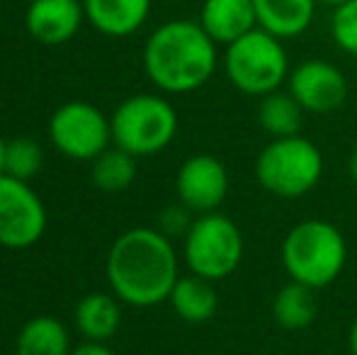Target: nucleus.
<instances>
[{
    "label": "nucleus",
    "mask_w": 357,
    "mask_h": 355,
    "mask_svg": "<svg viewBox=\"0 0 357 355\" xmlns=\"http://www.w3.org/2000/svg\"><path fill=\"white\" fill-rule=\"evenodd\" d=\"M105 275L122 304L149 309L168 302L180 278V258L173 239L153 227L127 229L109 246Z\"/></svg>",
    "instance_id": "f257e3e1"
},
{
    "label": "nucleus",
    "mask_w": 357,
    "mask_h": 355,
    "mask_svg": "<svg viewBox=\"0 0 357 355\" xmlns=\"http://www.w3.org/2000/svg\"><path fill=\"white\" fill-rule=\"evenodd\" d=\"M144 71L165 95H188L212 81L219 44L197 20H168L144 44Z\"/></svg>",
    "instance_id": "f03ea898"
},
{
    "label": "nucleus",
    "mask_w": 357,
    "mask_h": 355,
    "mask_svg": "<svg viewBox=\"0 0 357 355\" xmlns=\"http://www.w3.org/2000/svg\"><path fill=\"white\" fill-rule=\"evenodd\" d=\"M280 258L289 280L324 289L348 266V241L328 219H301L284 234Z\"/></svg>",
    "instance_id": "7ed1b4c3"
},
{
    "label": "nucleus",
    "mask_w": 357,
    "mask_h": 355,
    "mask_svg": "<svg viewBox=\"0 0 357 355\" xmlns=\"http://www.w3.org/2000/svg\"><path fill=\"white\" fill-rule=\"evenodd\" d=\"M324 153L304 134L270 139L255 158L260 188L280 199L309 195L324 178Z\"/></svg>",
    "instance_id": "20e7f679"
},
{
    "label": "nucleus",
    "mask_w": 357,
    "mask_h": 355,
    "mask_svg": "<svg viewBox=\"0 0 357 355\" xmlns=\"http://www.w3.org/2000/svg\"><path fill=\"white\" fill-rule=\"evenodd\" d=\"M109 124L114 146L144 158L155 156L173 144L180 129V117L165 95L137 93L114 107Z\"/></svg>",
    "instance_id": "39448f33"
},
{
    "label": "nucleus",
    "mask_w": 357,
    "mask_h": 355,
    "mask_svg": "<svg viewBox=\"0 0 357 355\" xmlns=\"http://www.w3.org/2000/svg\"><path fill=\"white\" fill-rule=\"evenodd\" d=\"M224 49V73L238 93L263 98L280 90L289 78L284 42L265 29L255 27Z\"/></svg>",
    "instance_id": "423d86ee"
},
{
    "label": "nucleus",
    "mask_w": 357,
    "mask_h": 355,
    "mask_svg": "<svg viewBox=\"0 0 357 355\" xmlns=\"http://www.w3.org/2000/svg\"><path fill=\"white\" fill-rule=\"evenodd\" d=\"M245 241L241 227L224 212L195 214L183 236V261L192 275L204 280H226L243 261Z\"/></svg>",
    "instance_id": "0eeeda50"
},
{
    "label": "nucleus",
    "mask_w": 357,
    "mask_h": 355,
    "mask_svg": "<svg viewBox=\"0 0 357 355\" xmlns=\"http://www.w3.org/2000/svg\"><path fill=\"white\" fill-rule=\"evenodd\" d=\"M49 142L61 156L73 161H93L95 156L112 146L109 117L93 103L71 100L54 109L49 119Z\"/></svg>",
    "instance_id": "6e6552de"
},
{
    "label": "nucleus",
    "mask_w": 357,
    "mask_h": 355,
    "mask_svg": "<svg viewBox=\"0 0 357 355\" xmlns=\"http://www.w3.org/2000/svg\"><path fill=\"white\" fill-rule=\"evenodd\" d=\"M47 232V207L27 183L0 176V246L24 251L39 243Z\"/></svg>",
    "instance_id": "1a4fd4ad"
},
{
    "label": "nucleus",
    "mask_w": 357,
    "mask_h": 355,
    "mask_svg": "<svg viewBox=\"0 0 357 355\" xmlns=\"http://www.w3.org/2000/svg\"><path fill=\"white\" fill-rule=\"evenodd\" d=\"M287 90L309 114H331L348 100V78L326 59H306L296 63L287 78Z\"/></svg>",
    "instance_id": "9d476101"
},
{
    "label": "nucleus",
    "mask_w": 357,
    "mask_h": 355,
    "mask_svg": "<svg viewBox=\"0 0 357 355\" xmlns=\"http://www.w3.org/2000/svg\"><path fill=\"white\" fill-rule=\"evenodd\" d=\"M231 188V178L224 161L212 153L188 156L175 176V195L183 207L192 214L216 212L224 204Z\"/></svg>",
    "instance_id": "9b49d317"
},
{
    "label": "nucleus",
    "mask_w": 357,
    "mask_h": 355,
    "mask_svg": "<svg viewBox=\"0 0 357 355\" xmlns=\"http://www.w3.org/2000/svg\"><path fill=\"white\" fill-rule=\"evenodd\" d=\"M83 20V0H32L24 13V27L34 42L61 47L78 34Z\"/></svg>",
    "instance_id": "f8f14e48"
},
{
    "label": "nucleus",
    "mask_w": 357,
    "mask_h": 355,
    "mask_svg": "<svg viewBox=\"0 0 357 355\" xmlns=\"http://www.w3.org/2000/svg\"><path fill=\"white\" fill-rule=\"evenodd\" d=\"M197 22L219 47H229L258 27V15L253 0H204Z\"/></svg>",
    "instance_id": "ddd939ff"
},
{
    "label": "nucleus",
    "mask_w": 357,
    "mask_h": 355,
    "mask_svg": "<svg viewBox=\"0 0 357 355\" xmlns=\"http://www.w3.org/2000/svg\"><path fill=\"white\" fill-rule=\"evenodd\" d=\"M153 0H83L85 20L105 37L122 39L139 32L151 15Z\"/></svg>",
    "instance_id": "4468645a"
},
{
    "label": "nucleus",
    "mask_w": 357,
    "mask_h": 355,
    "mask_svg": "<svg viewBox=\"0 0 357 355\" xmlns=\"http://www.w3.org/2000/svg\"><path fill=\"white\" fill-rule=\"evenodd\" d=\"M258 27L273 37L296 39L311 27L319 0H253Z\"/></svg>",
    "instance_id": "2eb2a0df"
},
{
    "label": "nucleus",
    "mask_w": 357,
    "mask_h": 355,
    "mask_svg": "<svg viewBox=\"0 0 357 355\" xmlns=\"http://www.w3.org/2000/svg\"><path fill=\"white\" fill-rule=\"evenodd\" d=\"M73 322L85 341L107 343L122 326V302L112 292H90L78 302Z\"/></svg>",
    "instance_id": "dca6fc26"
},
{
    "label": "nucleus",
    "mask_w": 357,
    "mask_h": 355,
    "mask_svg": "<svg viewBox=\"0 0 357 355\" xmlns=\"http://www.w3.org/2000/svg\"><path fill=\"white\" fill-rule=\"evenodd\" d=\"M168 304L185 324H207L219 312V292L212 280H204L199 275H180Z\"/></svg>",
    "instance_id": "f3484780"
},
{
    "label": "nucleus",
    "mask_w": 357,
    "mask_h": 355,
    "mask_svg": "<svg viewBox=\"0 0 357 355\" xmlns=\"http://www.w3.org/2000/svg\"><path fill=\"white\" fill-rule=\"evenodd\" d=\"M273 319L284 331H304L319 314V289L289 280L273 297Z\"/></svg>",
    "instance_id": "a211bd4d"
},
{
    "label": "nucleus",
    "mask_w": 357,
    "mask_h": 355,
    "mask_svg": "<svg viewBox=\"0 0 357 355\" xmlns=\"http://www.w3.org/2000/svg\"><path fill=\"white\" fill-rule=\"evenodd\" d=\"M71 333L56 317H34L24 322L15 338V355H71Z\"/></svg>",
    "instance_id": "6ab92c4d"
},
{
    "label": "nucleus",
    "mask_w": 357,
    "mask_h": 355,
    "mask_svg": "<svg viewBox=\"0 0 357 355\" xmlns=\"http://www.w3.org/2000/svg\"><path fill=\"white\" fill-rule=\"evenodd\" d=\"M258 100V124L265 134H270V139L301 134V122H304L306 112L289 90L280 88Z\"/></svg>",
    "instance_id": "aec40b11"
},
{
    "label": "nucleus",
    "mask_w": 357,
    "mask_h": 355,
    "mask_svg": "<svg viewBox=\"0 0 357 355\" xmlns=\"http://www.w3.org/2000/svg\"><path fill=\"white\" fill-rule=\"evenodd\" d=\"M137 156L119 146H107L100 156L90 161V180L98 190L109 195L124 192L134 185L137 180Z\"/></svg>",
    "instance_id": "412c9836"
},
{
    "label": "nucleus",
    "mask_w": 357,
    "mask_h": 355,
    "mask_svg": "<svg viewBox=\"0 0 357 355\" xmlns=\"http://www.w3.org/2000/svg\"><path fill=\"white\" fill-rule=\"evenodd\" d=\"M44 168V149L32 137H15L5 144V176L32 180Z\"/></svg>",
    "instance_id": "4be33fe9"
},
{
    "label": "nucleus",
    "mask_w": 357,
    "mask_h": 355,
    "mask_svg": "<svg viewBox=\"0 0 357 355\" xmlns=\"http://www.w3.org/2000/svg\"><path fill=\"white\" fill-rule=\"evenodd\" d=\"M331 37L350 56H357V0L333 8L331 17Z\"/></svg>",
    "instance_id": "5701e85b"
},
{
    "label": "nucleus",
    "mask_w": 357,
    "mask_h": 355,
    "mask_svg": "<svg viewBox=\"0 0 357 355\" xmlns=\"http://www.w3.org/2000/svg\"><path fill=\"white\" fill-rule=\"evenodd\" d=\"M190 209L188 207H183V204H175V207H168L163 214H160V232L165 234V236H170V239H175V236H180V234H188V229H190V224H192V219L195 217H190Z\"/></svg>",
    "instance_id": "b1692460"
},
{
    "label": "nucleus",
    "mask_w": 357,
    "mask_h": 355,
    "mask_svg": "<svg viewBox=\"0 0 357 355\" xmlns=\"http://www.w3.org/2000/svg\"><path fill=\"white\" fill-rule=\"evenodd\" d=\"M71 355H117L107 343H98V341H83L80 346H75Z\"/></svg>",
    "instance_id": "393cba45"
},
{
    "label": "nucleus",
    "mask_w": 357,
    "mask_h": 355,
    "mask_svg": "<svg viewBox=\"0 0 357 355\" xmlns=\"http://www.w3.org/2000/svg\"><path fill=\"white\" fill-rule=\"evenodd\" d=\"M348 351L350 355H357V317L353 319V324L348 328Z\"/></svg>",
    "instance_id": "a878e982"
},
{
    "label": "nucleus",
    "mask_w": 357,
    "mask_h": 355,
    "mask_svg": "<svg viewBox=\"0 0 357 355\" xmlns=\"http://www.w3.org/2000/svg\"><path fill=\"white\" fill-rule=\"evenodd\" d=\"M345 168H348V178L353 180V183L357 185V149H355L353 153H350V158H348V166H345Z\"/></svg>",
    "instance_id": "bb28decb"
},
{
    "label": "nucleus",
    "mask_w": 357,
    "mask_h": 355,
    "mask_svg": "<svg viewBox=\"0 0 357 355\" xmlns=\"http://www.w3.org/2000/svg\"><path fill=\"white\" fill-rule=\"evenodd\" d=\"M5 144H8V139L0 137V176L5 173Z\"/></svg>",
    "instance_id": "cd10ccee"
},
{
    "label": "nucleus",
    "mask_w": 357,
    "mask_h": 355,
    "mask_svg": "<svg viewBox=\"0 0 357 355\" xmlns=\"http://www.w3.org/2000/svg\"><path fill=\"white\" fill-rule=\"evenodd\" d=\"M319 3H324V5H331V8H338V5L348 3V0H319Z\"/></svg>",
    "instance_id": "c85d7f7f"
},
{
    "label": "nucleus",
    "mask_w": 357,
    "mask_h": 355,
    "mask_svg": "<svg viewBox=\"0 0 357 355\" xmlns=\"http://www.w3.org/2000/svg\"><path fill=\"white\" fill-rule=\"evenodd\" d=\"M0 355H5V353H0Z\"/></svg>",
    "instance_id": "c756f323"
}]
</instances>
